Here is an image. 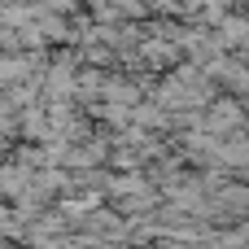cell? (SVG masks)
Listing matches in <instances>:
<instances>
[{
    "instance_id": "cell-1",
    "label": "cell",
    "mask_w": 249,
    "mask_h": 249,
    "mask_svg": "<svg viewBox=\"0 0 249 249\" xmlns=\"http://www.w3.org/2000/svg\"><path fill=\"white\" fill-rule=\"evenodd\" d=\"M241 123H245V118H241V105H236V101H219V105L206 114L201 127H206L210 136H228V131H236Z\"/></svg>"
},
{
    "instance_id": "cell-2",
    "label": "cell",
    "mask_w": 249,
    "mask_h": 249,
    "mask_svg": "<svg viewBox=\"0 0 249 249\" xmlns=\"http://www.w3.org/2000/svg\"><path fill=\"white\" fill-rule=\"evenodd\" d=\"M249 39V22L245 18H219V48L223 44H241Z\"/></svg>"
},
{
    "instance_id": "cell-3",
    "label": "cell",
    "mask_w": 249,
    "mask_h": 249,
    "mask_svg": "<svg viewBox=\"0 0 249 249\" xmlns=\"http://www.w3.org/2000/svg\"><path fill=\"white\" fill-rule=\"evenodd\" d=\"M188 153H193L197 162H219V144H214L210 136H188Z\"/></svg>"
},
{
    "instance_id": "cell-4",
    "label": "cell",
    "mask_w": 249,
    "mask_h": 249,
    "mask_svg": "<svg viewBox=\"0 0 249 249\" xmlns=\"http://www.w3.org/2000/svg\"><path fill=\"white\" fill-rule=\"evenodd\" d=\"M219 162H228V166H249V144H241V140L219 144Z\"/></svg>"
}]
</instances>
